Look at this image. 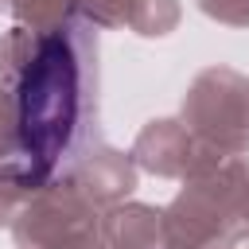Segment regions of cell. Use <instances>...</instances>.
Instances as JSON below:
<instances>
[{
  "label": "cell",
  "instance_id": "obj_1",
  "mask_svg": "<svg viewBox=\"0 0 249 249\" xmlns=\"http://www.w3.org/2000/svg\"><path fill=\"white\" fill-rule=\"evenodd\" d=\"M82 117V66L78 47L66 27L51 31L31 54L19 78V148L27 160V179H47Z\"/></svg>",
  "mask_w": 249,
  "mask_h": 249
}]
</instances>
